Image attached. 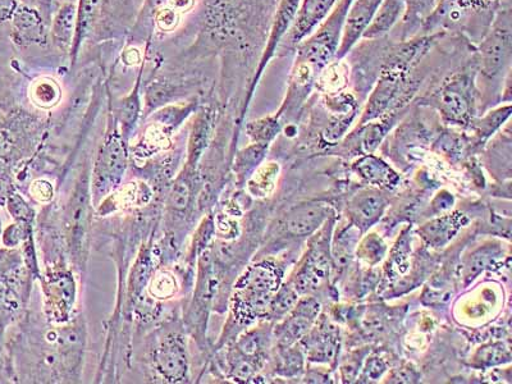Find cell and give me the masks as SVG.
<instances>
[{
  "instance_id": "6da1fadb",
  "label": "cell",
  "mask_w": 512,
  "mask_h": 384,
  "mask_svg": "<svg viewBox=\"0 0 512 384\" xmlns=\"http://www.w3.org/2000/svg\"><path fill=\"white\" fill-rule=\"evenodd\" d=\"M351 2L352 0H340L331 16L309 38L297 45L282 108L285 111H291L304 103L312 93L320 71L336 58L342 26Z\"/></svg>"
},
{
  "instance_id": "7a4b0ae2",
  "label": "cell",
  "mask_w": 512,
  "mask_h": 384,
  "mask_svg": "<svg viewBox=\"0 0 512 384\" xmlns=\"http://www.w3.org/2000/svg\"><path fill=\"white\" fill-rule=\"evenodd\" d=\"M477 64H468L451 73L429 98V104L440 112L448 125L470 127L477 114Z\"/></svg>"
},
{
  "instance_id": "3957f363",
  "label": "cell",
  "mask_w": 512,
  "mask_h": 384,
  "mask_svg": "<svg viewBox=\"0 0 512 384\" xmlns=\"http://www.w3.org/2000/svg\"><path fill=\"white\" fill-rule=\"evenodd\" d=\"M512 11L510 0H500L491 26L478 45L477 76L492 82L504 80L511 71L512 61Z\"/></svg>"
},
{
  "instance_id": "277c9868",
  "label": "cell",
  "mask_w": 512,
  "mask_h": 384,
  "mask_svg": "<svg viewBox=\"0 0 512 384\" xmlns=\"http://www.w3.org/2000/svg\"><path fill=\"white\" fill-rule=\"evenodd\" d=\"M281 280L282 272L277 265L260 263L251 267L235 288L233 309L237 319L248 323L268 314L269 305L280 288Z\"/></svg>"
},
{
  "instance_id": "5b68a950",
  "label": "cell",
  "mask_w": 512,
  "mask_h": 384,
  "mask_svg": "<svg viewBox=\"0 0 512 384\" xmlns=\"http://www.w3.org/2000/svg\"><path fill=\"white\" fill-rule=\"evenodd\" d=\"M127 152L122 137L114 130L105 140L94 169V198H103L107 192L121 184L125 173Z\"/></svg>"
},
{
  "instance_id": "8992f818",
  "label": "cell",
  "mask_w": 512,
  "mask_h": 384,
  "mask_svg": "<svg viewBox=\"0 0 512 384\" xmlns=\"http://www.w3.org/2000/svg\"><path fill=\"white\" fill-rule=\"evenodd\" d=\"M338 2L340 0H301L291 29L278 52L285 56L287 50H295L301 41L309 38L331 16Z\"/></svg>"
},
{
  "instance_id": "52a82bcc",
  "label": "cell",
  "mask_w": 512,
  "mask_h": 384,
  "mask_svg": "<svg viewBox=\"0 0 512 384\" xmlns=\"http://www.w3.org/2000/svg\"><path fill=\"white\" fill-rule=\"evenodd\" d=\"M90 224V194L89 181L82 176L73 191L70 204H68L66 228L68 241L73 253L80 258L85 250L86 239Z\"/></svg>"
},
{
  "instance_id": "ba28073f",
  "label": "cell",
  "mask_w": 512,
  "mask_h": 384,
  "mask_svg": "<svg viewBox=\"0 0 512 384\" xmlns=\"http://www.w3.org/2000/svg\"><path fill=\"white\" fill-rule=\"evenodd\" d=\"M382 0H352L342 26L340 45L336 54L337 59L346 58L363 38L364 31L372 21Z\"/></svg>"
},
{
  "instance_id": "9c48e42d",
  "label": "cell",
  "mask_w": 512,
  "mask_h": 384,
  "mask_svg": "<svg viewBox=\"0 0 512 384\" xmlns=\"http://www.w3.org/2000/svg\"><path fill=\"white\" fill-rule=\"evenodd\" d=\"M300 2L301 0H280L276 15H274L271 31H269L267 45H265L258 68H256L254 80L251 82L250 94L251 91L254 90L255 85L258 84L269 62H271L278 53V49H280L282 41L285 40L288 31H290Z\"/></svg>"
},
{
  "instance_id": "30bf717a",
  "label": "cell",
  "mask_w": 512,
  "mask_h": 384,
  "mask_svg": "<svg viewBox=\"0 0 512 384\" xmlns=\"http://www.w3.org/2000/svg\"><path fill=\"white\" fill-rule=\"evenodd\" d=\"M12 40L18 47L47 44L48 31L38 9L18 4L11 18Z\"/></svg>"
},
{
  "instance_id": "8fae6325",
  "label": "cell",
  "mask_w": 512,
  "mask_h": 384,
  "mask_svg": "<svg viewBox=\"0 0 512 384\" xmlns=\"http://www.w3.org/2000/svg\"><path fill=\"white\" fill-rule=\"evenodd\" d=\"M331 264L326 250L315 245L306 255L303 265L295 278V288L299 294H310L318 291L328 280Z\"/></svg>"
},
{
  "instance_id": "7c38bea8",
  "label": "cell",
  "mask_w": 512,
  "mask_h": 384,
  "mask_svg": "<svg viewBox=\"0 0 512 384\" xmlns=\"http://www.w3.org/2000/svg\"><path fill=\"white\" fill-rule=\"evenodd\" d=\"M155 363L160 374L169 382H181L185 379L187 356L182 337L171 335L164 338L155 354Z\"/></svg>"
},
{
  "instance_id": "4fadbf2b",
  "label": "cell",
  "mask_w": 512,
  "mask_h": 384,
  "mask_svg": "<svg viewBox=\"0 0 512 384\" xmlns=\"http://www.w3.org/2000/svg\"><path fill=\"white\" fill-rule=\"evenodd\" d=\"M500 0H441L433 15L425 22L423 29L425 31L436 29L441 24L461 21L473 13H482L491 8H497Z\"/></svg>"
},
{
  "instance_id": "5bb4252c",
  "label": "cell",
  "mask_w": 512,
  "mask_h": 384,
  "mask_svg": "<svg viewBox=\"0 0 512 384\" xmlns=\"http://www.w3.org/2000/svg\"><path fill=\"white\" fill-rule=\"evenodd\" d=\"M320 306L314 299L304 300L291 310V315L277 331L283 346H291L303 338L312 328L319 314Z\"/></svg>"
},
{
  "instance_id": "9a60e30c",
  "label": "cell",
  "mask_w": 512,
  "mask_h": 384,
  "mask_svg": "<svg viewBox=\"0 0 512 384\" xmlns=\"http://www.w3.org/2000/svg\"><path fill=\"white\" fill-rule=\"evenodd\" d=\"M47 299L50 314L57 322L66 320L75 301V282L67 272H58L49 276L47 286Z\"/></svg>"
},
{
  "instance_id": "2e32d148",
  "label": "cell",
  "mask_w": 512,
  "mask_h": 384,
  "mask_svg": "<svg viewBox=\"0 0 512 384\" xmlns=\"http://www.w3.org/2000/svg\"><path fill=\"white\" fill-rule=\"evenodd\" d=\"M405 15L404 0H382L376 13L364 31L365 41H376L390 34L397 24H400Z\"/></svg>"
},
{
  "instance_id": "e0dca14e",
  "label": "cell",
  "mask_w": 512,
  "mask_h": 384,
  "mask_svg": "<svg viewBox=\"0 0 512 384\" xmlns=\"http://www.w3.org/2000/svg\"><path fill=\"white\" fill-rule=\"evenodd\" d=\"M468 223V218L461 213L450 214L441 218L434 219V221L424 224L419 232L425 242L431 245L432 248H442L450 242Z\"/></svg>"
},
{
  "instance_id": "ac0fdd59",
  "label": "cell",
  "mask_w": 512,
  "mask_h": 384,
  "mask_svg": "<svg viewBox=\"0 0 512 384\" xmlns=\"http://www.w3.org/2000/svg\"><path fill=\"white\" fill-rule=\"evenodd\" d=\"M351 73V66L346 58H335L320 71L315 80L314 89L324 95L342 93L350 85Z\"/></svg>"
},
{
  "instance_id": "d6986e66",
  "label": "cell",
  "mask_w": 512,
  "mask_h": 384,
  "mask_svg": "<svg viewBox=\"0 0 512 384\" xmlns=\"http://www.w3.org/2000/svg\"><path fill=\"white\" fill-rule=\"evenodd\" d=\"M328 209L319 204L303 205L287 217L286 228L291 235L304 237L312 235L326 221Z\"/></svg>"
},
{
  "instance_id": "ffe728a7",
  "label": "cell",
  "mask_w": 512,
  "mask_h": 384,
  "mask_svg": "<svg viewBox=\"0 0 512 384\" xmlns=\"http://www.w3.org/2000/svg\"><path fill=\"white\" fill-rule=\"evenodd\" d=\"M77 27V6L75 3H64L52 25V40L63 53H71L75 41Z\"/></svg>"
},
{
  "instance_id": "44dd1931",
  "label": "cell",
  "mask_w": 512,
  "mask_h": 384,
  "mask_svg": "<svg viewBox=\"0 0 512 384\" xmlns=\"http://www.w3.org/2000/svg\"><path fill=\"white\" fill-rule=\"evenodd\" d=\"M384 207H386V203L378 192L367 191L356 196L350 207L356 227L361 231L367 230L382 216Z\"/></svg>"
},
{
  "instance_id": "7402d4cb",
  "label": "cell",
  "mask_w": 512,
  "mask_h": 384,
  "mask_svg": "<svg viewBox=\"0 0 512 384\" xmlns=\"http://www.w3.org/2000/svg\"><path fill=\"white\" fill-rule=\"evenodd\" d=\"M441 0H404L405 15L402 18L404 40L414 38L416 30L423 29L425 22L436 11Z\"/></svg>"
},
{
  "instance_id": "603a6c76",
  "label": "cell",
  "mask_w": 512,
  "mask_h": 384,
  "mask_svg": "<svg viewBox=\"0 0 512 384\" xmlns=\"http://www.w3.org/2000/svg\"><path fill=\"white\" fill-rule=\"evenodd\" d=\"M335 327L323 326L312 335L304 338V344L310 359L314 361H329L335 358L338 349V338Z\"/></svg>"
},
{
  "instance_id": "cb8c5ba5",
  "label": "cell",
  "mask_w": 512,
  "mask_h": 384,
  "mask_svg": "<svg viewBox=\"0 0 512 384\" xmlns=\"http://www.w3.org/2000/svg\"><path fill=\"white\" fill-rule=\"evenodd\" d=\"M355 169L360 173L361 177H364L365 180L373 185L388 187V189L391 187L392 189L399 182V176L383 160L370 154L368 157L360 159L355 164Z\"/></svg>"
},
{
  "instance_id": "d4e9b609",
  "label": "cell",
  "mask_w": 512,
  "mask_h": 384,
  "mask_svg": "<svg viewBox=\"0 0 512 384\" xmlns=\"http://www.w3.org/2000/svg\"><path fill=\"white\" fill-rule=\"evenodd\" d=\"M511 116V103L501 105L497 109L486 114L480 120H474L470 127L474 130L475 139L478 143H484L489 137L500 130Z\"/></svg>"
},
{
  "instance_id": "484cf974",
  "label": "cell",
  "mask_w": 512,
  "mask_h": 384,
  "mask_svg": "<svg viewBox=\"0 0 512 384\" xmlns=\"http://www.w3.org/2000/svg\"><path fill=\"white\" fill-rule=\"evenodd\" d=\"M61 88L50 77H41L31 86L30 98L39 108L49 109L56 107L61 100Z\"/></svg>"
},
{
  "instance_id": "4316f807",
  "label": "cell",
  "mask_w": 512,
  "mask_h": 384,
  "mask_svg": "<svg viewBox=\"0 0 512 384\" xmlns=\"http://www.w3.org/2000/svg\"><path fill=\"white\" fill-rule=\"evenodd\" d=\"M141 73L139 79L136 81V85L132 93L123 99L120 104V111H118V120H120L122 126V135L127 137L131 135L132 128L136 126L137 120L140 116V90Z\"/></svg>"
},
{
  "instance_id": "83f0119b",
  "label": "cell",
  "mask_w": 512,
  "mask_h": 384,
  "mask_svg": "<svg viewBox=\"0 0 512 384\" xmlns=\"http://www.w3.org/2000/svg\"><path fill=\"white\" fill-rule=\"evenodd\" d=\"M210 127H212V114L208 111L200 113L198 118L192 126L190 137V157L196 160L203 153L205 146H207Z\"/></svg>"
},
{
  "instance_id": "f1b7e54d",
  "label": "cell",
  "mask_w": 512,
  "mask_h": 384,
  "mask_svg": "<svg viewBox=\"0 0 512 384\" xmlns=\"http://www.w3.org/2000/svg\"><path fill=\"white\" fill-rule=\"evenodd\" d=\"M282 130L278 116L260 118L258 121L250 122L246 131L248 135L258 144H268L276 139Z\"/></svg>"
},
{
  "instance_id": "f546056e",
  "label": "cell",
  "mask_w": 512,
  "mask_h": 384,
  "mask_svg": "<svg viewBox=\"0 0 512 384\" xmlns=\"http://www.w3.org/2000/svg\"><path fill=\"white\" fill-rule=\"evenodd\" d=\"M299 300V292L295 287L282 286L278 288L276 295L273 296L271 305H269L268 314L272 318H282L295 308Z\"/></svg>"
},
{
  "instance_id": "4dcf8cb0",
  "label": "cell",
  "mask_w": 512,
  "mask_h": 384,
  "mask_svg": "<svg viewBox=\"0 0 512 384\" xmlns=\"http://www.w3.org/2000/svg\"><path fill=\"white\" fill-rule=\"evenodd\" d=\"M358 230L355 227H351L350 230L345 231L336 240L335 246H333L332 258L335 262L336 269L345 268L347 263L350 262L352 250L358 239Z\"/></svg>"
},
{
  "instance_id": "1f68e13d",
  "label": "cell",
  "mask_w": 512,
  "mask_h": 384,
  "mask_svg": "<svg viewBox=\"0 0 512 384\" xmlns=\"http://www.w3.org/2000/svg\"><path fill=\"white\" fill-rule=\"evenodd\" d=\"M409 239L404 235L396 245L395 250L392 251L390 263H388V274L391 273L392 277H400L408 271L409 268Z\"/></svg>"
},
{
  "instance_id": "d6a6232c",
  "label": "cell",
  "mask_w": 512,
  "mask_h": 384,
  "mask_svg": "<svg viewBox=\"0 0 512 384\" xmlns=\"http://www.w3.org/2000/svg\"><path fill=\"white\" fill-rule=\"evenodd\" d=\"M475 361H477L479 367H492V365L510 361V352L502 344L488 345L478 351Z\"/></svg>"
},
{
  "instance_id": "836d02e7",
  "label": "cell",
  "mask_w": 512,
  "mask_h": 384,
  "mask_svg": "<svg viewBox=\"0 0 512 384\" xmlns=\"http://www.w3.org/2000/svg\"><path fill=\"white\" fill-rule=\"evenodd\" d=\"M177 283L175 277L167 272L159 273L150 283L149 292L155 299H168L175 295Z\"/></svg>"
},
{
  "instance_id": "e575fe53",
  "label": "cell",
  "mask_w": 512,
  "mask_h": 384,
  "mask_svg": "<svg viewBox=\"0 0 512 384\" xmlns=\"http://www.w3.org/2000/svg\"><path fill=\"white\" fill-rule=\"evenodd\" d=\"M496 258V251L493 248H483L470 256L468 264H466L465 276L468 280H472L480 271L487 268L489 264Z\"/></svg>"
},
{
  "instance_id": "d590c367",
  "label": "cell",
  "mask_w": 512,
  "mask_h": 384,
  "mask_svg": "<svg viewBox=\"0 0 512 384\" xmlns=\"http://www.w3.org/2000/svg\"><path fill=\"white\" fill-rule=\"evenodd\" d=\"M192 187L194 185H192L190 178L187 177H182L176 182L171 192V198H169V203H171L173 209L180 210L181 212V210L189 207Z\"/></svg>"
},
{
  "instance_id": "8d00e7d4",
  "label": "cell",
  "mask_w": 512,
  "mask_h": 384,
  "mask_svg": "<svg viewBox=\"0 0 512 384\" xmlns=\"http://www.w3.org/2000/svg\"><path fill=\"white\" fill-rule=\"evenodd\" d=\"M181 16L182 13L168 4V6L158 9L157 15H155V24L160 31H173L180 24Z\"/></svg>"
},
{
  "instance_id": "74e56055",
  "label": "cell",
  "mask_w": 512,
  "mask_h": 384,
  "mask_svg": "<svg viewBox=\"0 0 512 384\" xmlns=\"http://www.w3.org/2000/svg\"><path fill=\"white\" fill-rule=\"evenodd\" d=\"M384 250L386 248L381 239H377L376 235H370L361 245L360 256L368 263H377L383 258Z\"/></svg>"
},
{
  "instance_id": "f35d334b",
  "label": "cell",
  "mask_w": 512,
  "mask_h": 384,
  "mask_svg": "<svg viewBox=\"0 0 512 384\" xmlns=\"http://www.w3.org/2000/svg\"><path fill=\"white\" fill-rule=\"evenodd\" d=\"M287 351L283 352L282 358V369L285 370L286 374L292 372H299L300 368L303 367V356L300 351H292L290 347L286 346Z\"/></svg>"
},
{
  "instance_id": "ab89813d",
  "label": "cell",
  "mask_w": 512,
  "mask_h": 384,
  "mask_svg": "<svg viewBox=\"0 0 512 384\" xmlns=\"http://www.w3.org/2000/svg\"><path fill=\"white\" fill-rule=\"evenodd\" d=\"M9 210L13 214V217L20 219V221H27L29 218L30 209L24 203V200L20 198V196L13 194L8 201Z\"/></svg>"
},
{
  "instance_id": "60d3db41",
  "label": "cell",
  "mask_w": 512,
  "mask_h": 384,
  "mask_svg": "<svg viewBox=\"0 0 512 384\" xmlns=\"http://www.w3.org/2000/svg\"><path fill=\"white\" fill-rule=\"evenodd\" d=\"M386 372V364L381 359L373 358L368 360L367 367L364 369V374L367 378L377 379Z\"/></svg>"
},
{
  "instance_id": "b9f144b4",
  "label": "cell",
  "mask_w": 512,
  "mask_h": 384,
  "mask_svg": "<svg viewBox=\"0 0 512 384\" xmlns=\"http://www.w3.org/2000/svg\"><path fill=\"white\" fill-rule=\"evenodd\" d=\"M32 194L40 201H48L53 196V189L49 182L41 180L32 186Z\"/></svg>"
},
{
  "instance_id": "7bdbcfd3",
  "label": "cell",
  "mask_w": 512,
  "mask_h": 384,
  "mask_svg": "<svg viewBox=\"0 0 512 384\" xmlns=\"http://www.w3.org/2000/svg\"><path fill=\"white\" fill-rule=\"evenodd\" d=\"M17 6V0H0V24L11 21Z\"/></svg>"
}]
</instances>
